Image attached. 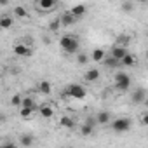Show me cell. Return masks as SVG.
<instances>
[{
    "label": "cell",
    "mask_w": 148,
    "mask_h": 148,
    "mask_svg": "<svg viewBox=\"0 0 148 148\" xmlns=\"http://www.w3.org/2000/svg\"><path fill=\"white\" fill-rule=\"evenodd\" d=\"M59 45L66 54H75L80 51V42L79 38H75V35H64L59 38Z\"/></svg>",
    "instance_id": "1"
},
{
    "label": "cell",
    "mask_w": 148,
    "mask_h": 148,
    "mask_svg": "<svg viewBox=\"0 0 148 148\" xmlns=\"http://www.w3.org/2000/svg\"><path fill=\"white\" fill-rule=\"evenodd\" d=\"M64 91H66L68 98H73V99H84V98L87 96L86 87H84V86H80V84H70Z\"/></svg>",
    "instance_id": "2"
},
{
    "label": "cell",
    "mask_w": 148,
    "mask_h": 148,
    "mask_svg": "<svg viewBox=\"0 0 148 148\" xmlns=\"http://www.w3.org/2000/svg\"><path fill=\"white\" fill-rule=\"evenodd\" d=\"M112 129H113V132H117V134L127 132V131L131 129V119H127V117H122V119H117V120H113V122H112Z\"/></svg>",
    "instance_id": "3"
},
{
    "label": "cell",
    "mask_w": 148,
    "mask_h": 148,
    "mask_svg": "<svg viewBox=\"0 0 148 148\" xmlns=\"http://www.w3.org/2000/svg\"><path fill=\"white\" fill-rule=\"evenodd\" d=\"M115 87L119 91H127L131 87V77L127 75V73H117L115 75Z\"/></svg>",
    "instance_id": "4"
},
{
    "label": "cell",
    "mask_w": 148,
    "mask_h": 148,
    "mask_svg": "<svg viewBox=\"0 0 148 148\" xmlns=\"http://www.w3.org/2000/svg\"><path fill=\"white\" fill-rule=\"evenodd\" d=\"M12 52L16 54V56H32L33 52H32V47H28L26 44H16L14 47H12Z\"/></svg>",
    "instance_id": "5"
},
{
    "label": "cell",
    "mask_w": 148,
    "mask_h": 148,
    "mask_svg": "<svg viewBox=\"0 0 148 148\" xmlns=\"http://www.w3.org/2000/svg\"><path fill=\"white\" fill-rule=\"evenodd\" d=\"M59 21H61V26H73L77 23V18L73 16L70 11L68 12H64V14H61V18H59Z\"/></svg>",
    "instance_id": "6"
},
{
    "label": "cell",
    "mask_w": 148,
    "mask_h": 148,
    "mask_svg": "<svg viewBox=\"0 0 148 148\" xmlns=\"http://www.w3.org/2000/svg\"><path fill=\"white\" fill-rule=\"evenodd\" d=\"M110 54L120 61V59H122V58L127 54V49H125L124 45H113V47H112V51H110Z\"/></svg>",
    "instance_id": "7"
},
{
    "label": "cell",
    "mask_w": 148,
    "mask_h": 148,
    "mask_svg": "<svg viewBox=\"0 0 148 148\" xmlns=\"http://www.w3.org/2000/svg\"><path fill=\"white\" fill-rule=\"evenodd\" d=\"M70 12H71L73 16H75V18L79 19V18H82V16L87 12V7H86L84 4H77V5H73V7L70 9Z\"/></svg>",
    "instance_id": "8"
},
{
    "label": "cell",
    "mask_w": 148,
    "mask_h": 148,
    "mask_svg": "<svg viewBox=\"0 0 148 148\" xmlns=\"http://www.w3.org/2000/svg\"><path fill=\"white\" fill-rule=\"evenodd\" d=\"M145 98H146V91H145L143 87L136 89V91L132 92V96H131L132 103H143V101H145Z\"/></svg>",
    "instance_id": "9"
},
{
    "label": "cell",
    "mask_w": 148,
    "mask_h": 148,
    "mask_svg": "<svg viewBox=\"0 0 148 148\" xmlns=\"http://www.w3.org/2000/svg\"><path fill=\"white\" fill-rule=\"evenodd\" d=\"M84 79H86L87 82H96V80L99 79V70H98V68H91V70H87V71H86V75H84Z\"/></svg>",
    "instance_id": "10"
},
{
    "label": "cell",
    "mask_w": 148,
    "mask_h": 148,
    "mask_svg": "<svg viewBox=\"0 0 148 148\" xmlns=\"http://www.w3.org/2000/svg\"><path fill=\"white\" fill-rule=\"evenodd\" d=\"M94 119H96V122H98L99 125H105V124H108V122H110L112 115H110V112H105V110H103V112H99Z\"/></svg>",
    "instance_id": "11"
},
{
    "label": "cell",
    "mask_w": 148,
    "mask_h": 148,
    "mask_svg": "<svg viewBox=\"0 0 148 148\" xmlns=\"http://www.w3.org/2000/svg\"><path fill=\"white\" fill-rule=\"evenodd\" d=\"M38 7L42 9V11H51V9H54L56 7V4H58V0H38Z\"/></svg>",
    "instance_id": "12"
},
{
    "label": "cell",
    "mask_w": 148,
    "mask_h": 148,
    "mask_svg": "<svg viewBox=\"0 0 148 148\" xmlns=\"http://www.w3.org/2000/svg\"><path fill=\"white\" fill-rule=\"evenodd\" d=\"M59 125L64 127V129H73V127H75V120H73L71 117H68V115H63L59 119Z\"/></svg>",
    "instance_id": "13"
},
{
    "label": "cell",
    "mask_w": 148,
    "mask_h": 148,
    "mask_svg": "<svg viewBox=\"0 0 148 148\" xmlns=\"http://www.w3.org/2000/svg\"><path fill=\"white\" fill-rule=\"evenodd\" d=\"M103 63H105V66H108V68H117V66H120V61H119L117 58H113L112 54H110V56H105V58H103Z\"/></svg>",
    "instance_id": "14"
},
{
    "label": "cell",
    "mask_w": 148,
    "mask_h": 148,
    "mask_svg": "<svg viewBox=\"0 0 148 148\" xmlns=\"http://www.w3.org/2000/svg\"><path fill=\"white\" fill-rule=\"evenodd\" d=\"M134 64H136V56H132L129 52L120 59V66H134Z\"/></svg>",
    "instance_id": "15"
},
{
    "label": "cell",
    "mask_w": 148,
    "mask_h": 148,
    "mask_svg": "<svg viewBox=\"0 0 148 148\" xmlns=\"http://www.w3.org/2000/svg\"><path fill=\"white\" fill-rule=\"evenodd\" d=\"M38 112H40V117H44V119H52V115H54V110L49 105H42L38 108Z\"/></svg>",
    "instance_id": "16"
},
{
    "label": "cell",
    "mask_w": 148,
    "mask_h": 148,
    "mask_svg": "<svg viewBox=\"0 0 148 148\" xmlns=\"http://www.w3.org/2000/svg\"><path fill=\"white\" fill-rule=\"evenodd\" d=\"M105 56H106V52H105L103 49H94L92 54H91V59H92L94 63H99V61H103Z\"/></svg>",
    "instance_id": "17"
},
{
    "label": "cell",
    "mask_w": 148,
    "mask_h": 148,
    "mask_svg": "<svg viewBox=\"0 0 148 148\" xmlns=\"http://www.w3.org/2000/svg\"><path fill=\"white\" fill-rule=\"evenodd\" d=\"M38 91H40L42 94H51V91H52L51 82H49V80H42V82L38 84Z\"/></svg>",
    "instance_id": "18"
},
{
    "label": "cell",
    "mask_w": 148,
    "mask_h": 148,
    "mask_svg": "<svg viewBox=\"0 0 148 148\" xmlns=\"http://www.w3.org/2000/svg\"><path fill=\"white\" fill-rule=\"evenodd\" d=\"M19 106H28V108H32L33 112L37 110V105H35L33 98H30V96H26V98H21V105H19Z\"/></svg>",
    "instance_id": "19"
},
{
    "label": "cell",
    "mask_w": 148,
    "mask_h": 148,
    "mask_svg": "<svg viewBox=\"0 0 148 148\" xmlns=\"http://www.w3.org/2000/svg\"><path fill=\"white\" fill-rule=\"evenodd\" d=\"M33 141H35V139H33L32 134H21V136H19V143H21L23 146H32Z\"/></svg>",
    "instance_id": "20"
},
{
    "label": "cell",
    "mask_w": 148,
    "mask_h": 148,
    "mask_svg": "<svg viewBox=\"0 0 148 148\" xmlns=\"http://www.w3.org/2000/svg\"><path fill=\"white\" fill-rule=\"evenodd\" d=\"M12 18H9V16H2V18H0V28H2V30H9L11 26H12Z\"/></svg>",
    "instance_id": "21"
},
{
    "label": "cell",
    "mask_w": 148,
    "mask_h": 148,
    "mask_svg": "<svg viewBox=\"0 0 148 148\" xmlns=\"http://www.w3.org/2000/svg\"><path fill=\"white\" fill-rule=\"evenodd\" d=\"M80 134H82V136H91V134H94V127L84 122V124L80 125Z\"/></svg>",
    "instance_id": "22"
},
{
    "label": "cell",
    "mask_w": 148,
    "mask_h": 148,
    "mask_svg": "<svg viewBox=\"0 0 148 148\" xmlns=\"http://www.w3.org/2000/svg\"><path fill=\"white\" fill-rule=\"evenodd\" d=\"M14 14H16L18 18H28V11H26L25 7H21V5H16V7H14Z\"/></svg>",
    "instance_id": "23"
},
{
    "label": "cell",
    "mask_w": 148,
    "mask_h": 148,
    "mask_svg": "<svg viewBox=\"0 0 148 148\" xmlns=\"http://www.w3.org/2000/svg\"><path fill=\"white\" fill-rule=\"evenodd\" d=\"M59 28H61V21H59V18H58V19H52V21L49 23V32L56 33V32H58Z\"/></svg>",
    "instance_id": "24"
},
{
    "label": "cell",
    "mask_w": 148,
    "mask_h": 148,
    "mask_svg": "<svg viewBox=\"0 0 148 148\" xmlns=\"http://www.w3.org/2000/svg\"><path fill=\"white\" fill-rule=\"evenodd\" d=\"M87 61H89V56L87 54H84V52H79L77 54V64L84 66V64H87Z\"/></svg>",
    "instance_id": "25"
},
{
    "label": "cell",
    "mask_w": 148,
    "mask_h": 148,
    "mask_svg": "<svg viewBox=\"0 0 148 148\" xmlns=\"http://www.w3.org/2000/svg\"><path fill=\"white\" fill-rule=\"evenodd\" d=\"M132 9H134V4L131 2V0H127V2L120 4V11H122V12H131Z\"/></svg>",
    "instance_id": "26"
},
{
    "label": "cell",
    "mask_w": 148,
    "mask_h": 148,
    "mask_svg": "<svg viewBox=\"0 0 148 148\" xmlns=\"http://www.w3.org/2000/svg\"><path fill=\"white\" fill-rule=\"evenodd\" d=\"M32 113H33V110H32V108H28V106H19V115H21L23 119H28Z\"/></svg>",
    "instance_id": "27"
},
{
    "label": "cell",
    "mask_w": 148,
    "mask_h": 148,
    "mask_svg": "<svg viewBox=\"0 0 148 148\" xmlns=\"http://www.w3.org/2000/svg\"><path fill=\"white\" fill-rule=\"evenodd\" d=\"M21 98H23V96L14 94V96L11 98V105H12V106H19V105H21Z\"/></svg>",
    "instance_id": "28"
},
{
    "label": "cell",
    "mask_w": 148,
    "mask_h": 148,
    "mask_svg": "<svg viewBox=\"0 0 148 148\" xmlns=\"http://www.w3.org/2000/svg\"><path fill=\"white\" fill-rule=\"evenodd\" d=\"M127 40H129V38H127V35H120V37L117 38V45H124V47H125Z\"/></svg>",
    "instance_id": "29"
},
{
    "label": "cell",
    "mask_w": 148,
    "mask_h": 148,
    "mask_svg": "<svg viewBox=\"0 0 148 148\" xmlns=\"http://www.w3.org/2000/svg\"><path fill=\"white\" fill-rule=\"evenodd\" d=\"M86 124H89V125H92V127H96V125H98V122H96V119H94V117H89V119L86 120Z\"/></svg>",
    "instance_id": "30"
},
{
    "label": "cell",
    "mask_w": 148,
    "mask_h": 148,
    "mask_svg": "<svg viewBox=\"0 0 148 148\" xmlns=\"http://www.w3.org/2000/svg\"><path fill=\"white\" fill-rule=\"evenodd\" d=\"M141 124H143V125L148 124V113H143V115H141Z\"/></svg>",
    "instance_id": "31"
},
{
    "label": "cell",
    "mask_w": 148,
    "mask_h": 148,
    "mask_svg": "<svg viewBox=\"0 0 148 148\" xmlns=\"http://www.w3.org/2000/svg\"><path fill=\"white\" fill-rule=\"evenodd\" d=\"M2 146H9V148H14V146H16V143H14V141H5Z\"/></svg>",
    "instance_id": "32"
},
{
    "label": "cell",
    "mask_w": 148,
    "mask_h": 148,
    "mask_svg": "<svg viewBox=\"0 0 148 148\" xmlns=\"http://www.w3.org/2000/svg\"><path fill=\"white\" fill-rule=\"evenodd\" d=\"M0 5H2V7L4 5H9V0H0Z\"/></svg>",
    "instance_id": "33"
},
{
    "label": "cell",
    "mask_w": 148,
    "mask_h": 148,
    "mask_svg": "<svg viewBox=\"0 0 148 148\" xmlns=\"http://www.w3.org/2000/svg\"><path fill=\"white\" fill-rule=\"evenodd\" d=\"M138 2H139V4H146V2H148V0H138Z\"/></svg>",
    "instance_id": "34"
}]
</instances>
